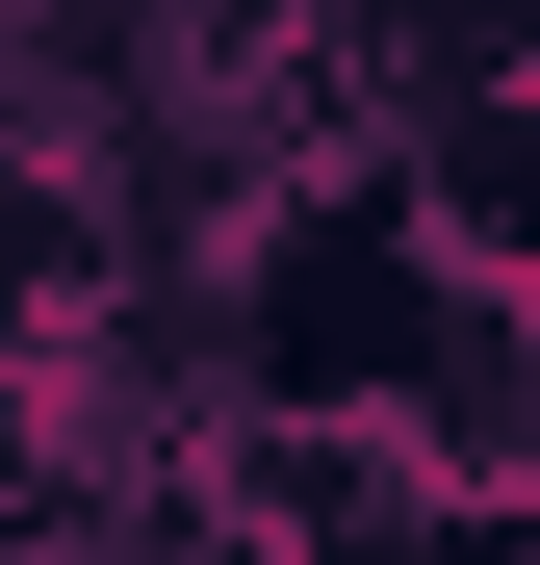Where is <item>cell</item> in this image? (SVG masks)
I'll list each match as a JSON object with an SVG mask.
<instances>
[{"mask_svg":"<svg viewBox=\"0 0 540 565\" xmlns=\"http://www.w3.org/2000/svg\"><path fill=\"white\" fill-rule=\"evenodd\" d=\"M207 514H232L257 565H437V540H464V489H437L387 412H257Z\"/></svg>","mask_w":540,"mask_h":565,"instance_id":"6da1fadb","label":"cell"}]
</instances>
